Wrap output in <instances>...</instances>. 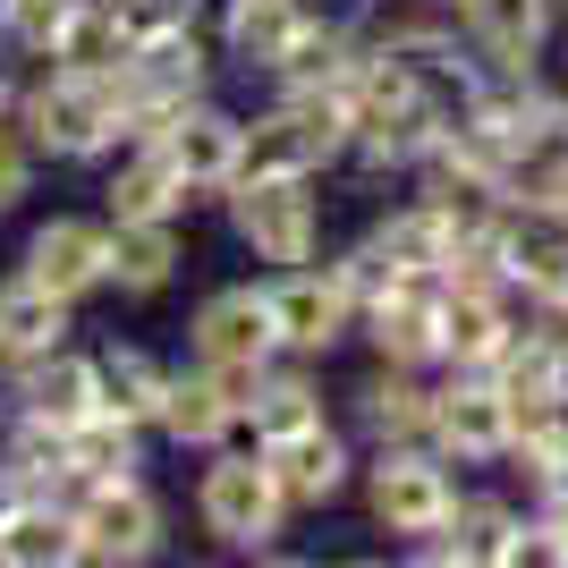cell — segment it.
Returning <instances> with one entry per match:
<instances>
[{
	"instance_id": "1",
	"label": "cell",
	"mask_w": 568,
	"mask_h": 568,
	"mask_svg": "<svg viewBox=\"0 0 568 568\" xmlns=\"http://www.w3.org/2000/svg\"><path fill=\"white\" fill-rule=\"evenodd\" d=\"M348 102H356L348 162L365 170V179H416V170H425V153L450 136V111H442L416 77H399L390 60H374V51H365V77H356Z\"/></svg>"
},
{
	"instance_id": "2",
	"label": "cell",
	"mask_w": 568,
	"mask_h": 568,
	"mask_svg": "<svg viewBox=\"0 0 568 568\" xmlns=\"http://www.w3.org/2000/svg\"><path fill=\"white\" fill-rule=\"evenodd\" d=\"M18 119L34 128L43 162H111L119 144L136 136V111H128V94H119V77L51 69V60H43V77H26Z\"/></svg>"
},
{
	"instance_id": "3",
	"label": "cell",
	"mask_w": 568,
	"mask_h": 568,
	"mask_svg": "<svg viewBox=\"0 0 568 568\" xmlns=\"http://www.w3.org/2000/svg\"><path fill=\"white\" fill-rule=\"evenodd\" d=\"M128 18H136V51L119 60V94H128L136 136H144L179 102L213 94V34L195 26V9H144V0H128Z\"/></svg>"
},
{
	"instance_id": "4",
	"label": "cell",
	"mask_w": 568,
	"mask_h": 568,
	"mask_svg": "<svg viewBox=\"0 0 568 568\" xmlns=\"http://www.w3.org/2000/svg\"><path fill=\"white\" fill-rule=\"evenodd\" d=\"M348 94L339 85H272V102L246 119V170H306V179H323L332 162H348V128H356Z\"/></svg>"
},
{
	"instance_id": "5",
	"label": "cell",
	"mask_w": 568,
	"mask_h": 568,
	"mask_svg": "<svg viewBox=\"0 0 568 568\" xmlns=\"http://www.w3.org/2000/svg\"><path fill=\"white\" fill-rule=\"evenodd\" d=\"M450 128L475 144V153H493L509 179H526L544 153H560V144H568V94H560V85H544L535 69H518V77H493Z\"/></svg>"
},
{
	"instance_id": "6",
	"label": "cell",
	"mask_w": 568,
	"mask_h": 568,
	"mask_svg": "<svg viewBox=\"0 0 568 568\" xmlns=\"http://www.w3.org/2000/svg\"><path fill=\"white\" fill-rule=\"evenodd\" d=\"M314 187H323V179H306V170H237L230 187H221L237 246L255 263H272V272L314 263L323 255V195Z\"/></svg>"
},
{
	"instance_id": "7",
	"label": "cell",
	"mask_w": 568,
	"mask_h": 568,
	"mask_svg": "<svg viewBox=\"0 0 568 568\" xmlns=\"http://www.w3.org/2000/svg\"><path fill=\"white\" fill-rule=\"evenodd\" d=\"M195 526L213 535L221 551H272L288 526V493L272 458L255 442H230V450H204V475H195Z\"/></svg>"
},
{
	"instance_id": "8",
	"label": "cell",
	"mask_w": 568,
	"mask_h": 568,
	"mask_svg": "<svg viewBox=\"0 0 568 568\" xmlns=\"http://www.w3.org/2000/svg\"><path fill=\"white\" fill-rule=\"evenodd\" d=\"M458 509V475L433 442H374L365 458V518L399 544H433Z\"/></svg>"
},
{
	"instance_id": "9",
	"label": "cell",
	"mask_w": 568,
	"mask_h": 568,
	"mask_svg": "<svg viewBox=\"0 0 568 568\" xmlns=\"http://www.w3.org/2000/svg\"><path fill=\"white\" fill-rule=\"evenodd\" d=\"M433 450L450 467H509V442H518V407L484 365H442L433 382Z\"/></svg>"
},
{
	"instance_id": "10",
	"label": "cell",
	"mask_w": 568,
	"mask_h": 568,
	"mask_svg": "<svg viewBox=\"0 0 568 568\" xmlns=\"http://www.w3.org/2000/svg\"><path fill=\"white\" fill-rule=\"evenodd\" d=\"M170 509L153 500L144 475H111V484H77V560L85 568H136L162 560Z\"/></svg>"
},
{
	"instance_id": "11",
	"label": "cell",
	"mask_w": 568,
	"mask_h": 568,
	"mask_svg": "<svg viewBox=\"0 0 568 568\" xmlns=\"http://www.w3.org/2000/svg\"><path fill=\"white\" fill-rule=\"evenodd\" d=\"M365 51H374V60H390L399 77H416V85H425L450 119L467 111L484 85H493L484 51L467 43V26L450 34V26H425V18H382V26H365Z\"/></svg>"
},
{
	"instance_id": "12",
	"label": "cell",
	"mask_w": 568,
	"mask_h": 568,
	"mask_svg": "<svg viewBox=\"0 0 568 568\" xmlns=\"http://www.w3.org/2000/svg\"><path fill=\"white\" fill-rule=\"evenodd\" d=\"M263 365H170V399H162V442L170 450H230L246 433V399H255Z\"/></svg>"
},
{
	"instance_id": "13",
	"label": "cell",
	"mask_w": 568,
	"mask_h": 568,
	"mask_svg": "<svg viewBox=\"0 0 568 568\" xmlns=\"http://www.w3.org/2000/svg\"><path fill=\"white\" fill-rule=\"evenodd\" d=\"M272 323H281V356H306V365H323V356L339 348V339L365 323V306L348 297V281H339L332 263H288V272H272Z\"/></svg>"
},
{
	"instance_id": "14",
	"label": "cell",
	"mask_w": 568,
	"mask_h": 568,
	"mask_svg": "<svg viewBox=\"0 0 568 568\" xmlns=\"http://www.w3.org/2000/svg\"><path fill=\"white\" fill-rule=\"evenodd\" d=\"M500 272H509V297H518V306L568 323V213L518 195V204L500 213Z\"/></svg>"
},
{
	"instance_id": "15",
	"label": "cell",
	"mask_w": 568,
	"mask_h": 568,
	"mask_svg": "<svg viewBox=\"0 0 568 568\" xmlns=\"http://www.w3.org/2000/svg\"><path fill=\"white\" fill-rule=\"evenodd\" d=\"M144 144H162L170 170H179L195 195H221L237 170H246V119L221 111L213 94H195V102H179L170 119H153V128H144Z\"/></svg>"
},
{
	"instance_id": "16",
	"label": "cell",
	"mask_w": 568,
	"mask_h": 568,
	"mask_svg": "<svg viewBox=\"0 0 568 568\" xmlns=\"http://www.w3.org/2000/svg\"><path fill=\"white\" fill-rule=\"evenodd\" d=\"M26 281H43L60 288L69 306H85L94 288H111V213H51L34 221V237H26V255H18Z\"/></svg>"
},
{
	"instance_id": "17",
	"label": "cell",
	"mask_w": 568,
	"mask_h": 568,
	"mask_svg": "<svg viewBox=\"0 0 568 568\" xmlns=\"http://www.w3.org/2000/svg\"><path fill=\"white\" fill-rule=\"evenodd\" d=\"M187 348L204 356V365H272V356H281L272 288H255V281L213 288V297H204V306L187 314Z\"/></svg>"
},
{
	"instance_id": "18",
	"label": "cell",
	"mask_w": 568,
	"mask_h": 568,
	"mask_svg": "<svg viewBox=\"0 0 568 568\" xmlns=\"http://www.w3.org/2000/svg\"><path fill=\"white\" fill-rule=\"evenodd\" d=\"M442 297H450V272H407L390 297H374V306H365V323H356V332L374 339V356L433 374V365H442Z\"/></svg>"
},
{
	"instance_id": "19",
	"label": "cell",
	"mask_w": 568,
	"mask_h": 568,
	"mask_svg": "<svg viewBox=\"0 0 568 568\" xmlns=\"http://www.w3.org/2000/svg\"><path fill=\"white\" fill-rule=\"evenodd\" d=\"M458 26H467V43L484 51V69L493 77H518L535 69L560 34V0H450Z\"/></svg>"
},
{
	"instance_id": "20",
	"label": "cell",
	"mask_w": 568,
	"mask_h": 568,
	"mask_svg": "<svg viewBox=\"0 0 568 568\" xmlns=\"http://www.w3.org/2000/svg\"><path fill=\"white\" fill-rule=\"evenodd\" d=\"M263 458H272V475H281L288 509H332L356 475H365V467H356V450H348V433H339L332 416L306 425V433H288V442H263Z\"/></svg>"
},
{
	"instance_id": "21",
	"label": "cell",
	"mask_w": 568,
	"mask_h": 568,
	"mask_svg": "<svg viewBox=\"0 0 568 568\" xmlns=\"http://www.w3.org/2000/svg\"><path fill=\"white\" fill-rule=\"evenodd\" d=\"M9 390H18L26 416H43V425L77 433L85 416H102V356H85V348L69 339V348L34 356L26 374H9Z\"/></svg>"
},
{
	"instance_id": "22",
	"label": "cell",
	"mask_w": 568,
	"mask_h": 568,
	"mask_svg": "<svg viewBox=\"0 0 568 568\" xmlns=\"http://www.w3.org/2000/svg\"><path fill=\"white\" fill-rule=\"evenodd\" d=\"M69 332H77V306L60 297V288L26 281V272H9V281H0V382L26 374L34 356L69 348Z\"/></svg>"
},
{
	"instance_id": "23",
	"label": "cell",
	"mask_w": 568,
	"mask_h": 568,
	"mask_svg": "<svg viewBox=\"0 0 568 568\" xmlns=\"http://www.w3.org/2000/svg\"><path fill=\"white\" fill-rule=\"evenodd\" d=\"M518 526H526L518 500H500V493H458L450 526H442L433 544H416V551H425L433 568H509Z\"/></svg>"
},
{
	"instance_id": "24",
	"label": "cell",
	"mask_w": 568,
	"mask_h": 568,
	"mask_svg": "<svg viewBox=\"0 0 568 568\" xmlns=\"http://www.w3.org/2000/svg\"><path fill=\"white\" fill-rule=\"evenodd\" d=\"M0 568H77V493H9Z\"/></svg>"
},
{
	"instance_id": "25",
	"label": "cell",
	"mask_w": 568,
	"mask_h": 568,
	"mask_svg": "<svg viewBox=\"0 0 568 568\" xmlns=\"http://www.w3.org/2000/svg\"><path fill=\"white\" fill-rule=\"evenodd\" d=\"M187 204H195V187L170 170L162 144H144V136L119 144L111 179H102V213H111V221H179Z\"/></svg>"
},
{
	"instance_id": "26",
	"label": "cell",
	"mask_w": 568,
	"mask_h": 568,
	"mask_svg": "<svg viewBox=\"0 0 568 568\" xmlns=\"http://www.w3.org/2000/svg\"><path fill=\"white\" fill-rule=\"evenodd\" d=\"M356 77H365V26H356V9H314L297 26V43L281 51L272 85H339L348 94Z\"/></svg>"
},
{
	"instance_id": "27",
	"label": "cell",
	"mask_w": 568,
	"mask_h": 568,
	"mask_svg": "<svg viewBox=\"0 0 568 568\" xmlns=\"http://www.w3.org/2000/svg\"><path fill=\"white\" fill-rule=\"evenodd\" d=\"M493 382L509 390V399H560L568 390V323L560 314H518V332H509V348L493 356Z\"/></svg>"
},
{
	"instance_id": "28",
	"label": "cell",
	"mask_w": 568,
	"mask_h": 568,
	"mask_svg": "<svg viewBox=\"0 0 568 568\" xmlns=\"http://www.w3.org/2000/svg\"><path fill=\"white\" fill-rule=\"evenodd\" d=\"M356 425H365V442H425L433 433V382L416 365L374 356V374L356 382Z\"/></svg>"
},
{
	"instance_id": "29",
	"label": "cell",
	"mask_w": 568,
	"mask_h": 568,
	"mask_svg": "<svg viewBox=\"0 0 568 568\" xmlns=\"http://www.w3.org/2000/svg\"><path fill=\"white\" fill-rule=\"evenodd\" d=\"M306 18L314 0H221V60H237L246 77H272Z\"/></svg>"
},
{
	"instance_id": "30",
	"label": "cell",
	"mask_w": 568,
	"mask_h": 568,
	"mask_svg": "<svg viewBox=\"0 0 568 568\" xmlns=\"http://www.w3.org/2000/svg\"><path fill=\"white\" fill-rule=\"evenodd\" d=\"M306 425H323V382H314V365L306 356H272L263 365V382H255V399H246V433L237 442H288V433H306Z\"/></svg>"
},
{
	"instance_id": "31",
	"label": "cell",
	"mask_w": 568,
	"mask_h": 568,
	"mask_svg": "<svg viewBox=\"0 0 568 568\" xmlns=\"http://www.w3.org/2000/svg\"><path fill=\"white\" fill-rule=\"evenodd\" d=\"M509 332H518V297L509 288H450L442 297V365H484L493 374Z\"/></svg>"
},
{
	"instance_id": "32",
	"label": "cell",
	"mask_w": 568,
	"mask_h": 568,
	"mask_svg": "<svg viewBox=\"0 0 568 568\" xmlns=\"http://www.w3.org/2000/svg\"><path fill=\"white\" fill-rule=\"evenodd\" d=\"M136 51V18L128 0H77L60 43H51V69H85V77H119V60Z\"/></svg>"
},
{
	"instance_id": "33",
	"label": "cell",
	"mask_w": 568,
	"mask_h": 568,
	"mask_svg": "<svg viewBox=\"0 0 568 568\" xmlns=\"http://www.w3.org/2000/svg\"><path fill=\"white\" fill-rule=\"evenodd\" d=\"M179 221H111V288L119 297H162L179 281Z\"/></svg>"
},
{
	"instance_id": "34",
	"label": "cell",
	"mask_w": 568,
	"mask_h": 568,
	"mask_svg": "<svg viewBox=\"0 0 568 568\" xmlns=\"http://www.w3.org/2000/svg\"><path fill=\"white\" fill-rule=\"evenodd\" d=\"M162 399H170V365L153 348H136V339H111L102 348V407H119L128 425H162Z\"/></svg>"
},
{
	"instance_id": "35",
	"label": "cell",
	"mask_w": 568,
	"mask_h": 568,
	"mask_svg": "<svg viewBox=\"0 0 568 568\" xmlns=\"http://www.w3.org/2000/svg\"><path fill=\"white\" fill-rule=\"evenodd\" d=\"M450 230H458V221L442 213L433 195H407L399 213H382L365 237H374V246L399 263V272H442V263H450Z\"/></svg>"
},
{
	"instance_id": "36",
	"label": "cell",
	"mask_w": 568,
	"mask_h": 568,
	"mask_svg": "<svg viewBox=\"0 0 568 568\" xmlns=\"http://www.w3.org/2000/svg\"><path fill=\"white\" fill-rule=\"evenodd\" d=\"M111 475H144V425L102 407L69 433V484H111Z\"/></svg>"
},
{
	"instance_id": "37",
	"label": "cell",
	"mask_w": 568,
	"mask_h": 568,
	"mask_svg": "<svg viewBox=\"0 0 568 568\" xmlns=\"http://www.w3.org/2000/svg\"><path fill=\"white\" fill-rule=\"evenodd\" d=\"M509 407H518V442H509V467H518L526 484H544V475L568 458V390H560V399H509Z\"/></svg>"
},
{
	"instance_id": "38",
	"label": "cell",
	"mask_w": 568,
	"mask_h": 568,
	"mask_svg": "<svg viewBox=\"0 0 568 568\" xmlns=\"http://www.w3.org/2000/svg\"><path fill=\"white\" fill-rule=\"evenodd\" d=\"M69 9L77 0H0V51H9V60H51Z\"/></svg>"
},
{
	"instance_id": "39",
	"label": "cell",
	"mask_w": 568,
	"mask_h": 568,
	"mask_svg": "<svg viewBox=\"0 0 568 568\" xmlns=\"http://www.w3.org/2000/svg\"><path fill=\"white\" fill-rule=\"evenodd\" d=\"M34 179H43V144L18 119V102H0V213H18L34 195Z\"/></svg>"
},
{
	"instance_id": "40",
	"label": "cell",
	"mask_w": 568,
	"mask_h": 568,
	"mask_svg": "<svg viewBox=\"0 0 568 568\" xmlns=\"http://www.w3.org/2000/svg\"><path fill=\"white\" fill-rule=\"evenodd\" d=\"M332 272H339V281H348V297H356V306H374V297H390V288L407 281V272H399V263H390V255H382L374 237H356V246H348V255L332 263Z\"/></svg>"
},
{
	"instance_id": "41",
	"label": "cell",
	"mask_w": 568,
	"mask_h": 568,
	"mask_svg": "<svg viewBox=\"0 0 568 568\" xmlns=\"http://www.w3.org/2000/svg\"><path fill=\"white\" fill-rule=\"evenodd\" d=\"M518 195H526V204H551V213H568V144H560V153H544V162L526 170Z\"/></svg>"
},
{
	"instance_id": "42",
	"label": "cell",
	"mask_w": 568,
	"mask_h": 568,
	"mask_svg": "<svg viewBox=\"0 0 568 568\" xmlns=\"http://www.w3.org/2000/svg\"><path fill=\"white\" fill-rule=\"evenodd\" d=\"M535 509H544V518H560V526H568V458H560V467L544 475V484H535Z\"/></svg>"
},
{
	"instance_id": "43",
	"label": "cell",
	"mask_w": 568,
	"mask_h": 568,
	"mask_svg": "<svg viewBox=\"0 0 568 568\" xmlns=\"http://www.w3.org/2000/svg\"><path fill=\"white\" fill-rule=\"evenodd\" d=\"M332 9H365V0H332Z\"/></svg>"
},
{
	"instance_id": "44",
	"label": "cell",
	"mask_w": 568,
	"mask_h": 568,
	"mask_svg": "<svg viewBox=\"0 0 568 568\" xmlns=\"http://www.w3.org/2000/svg\"><path fill=\"white\" fill-rule=\"evenodd\" d=\"M560 34H568V0H560Z\"/></svg>"
}]
</instances>
